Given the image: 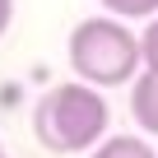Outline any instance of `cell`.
Segmentation results:
<instances>
[{"instance_id":"7","label":"cell","mask_w":158,"mask_h":158,"mask_svg":"<svg viewBox=\"0 0 158 158\" xmlns=\"http://www.w3.org/2000/svg\"><path fill=\"white\" fill-rule=\"evenodd\" d=\"M10 19H14V0H0V37L10 33Z\"/></svg>"},{"instance_id":"1","label":"cell","mask_w":158,"mask_h":158,"mask_svg":"<svg viewBox=\"0 0 158 158\" xmlns=\"http://www.w3.org/2000/svg\"><path fill=\"white\" fill-rule=\"evenodd\" d=\"M107 98L84 84V79H70V84H56L37 98L33 107V135L47 153H84L107 135Z\"/></svg>"},{"instance_id":"4","label":"cell","mask_w":158,"mask_h":158,"mask_svg":"<svg viewBox=\"0 0 158 158\" xmlns=\"http://www.w3.org/2000/svg\"><path fill=\"white\" fill-rule=\"evenodd\" d=\"M93 158H158V153L139 135H107V139H98Z\"/></svg>"},{"instance_id":"8","label":"cell","mask_w":158,"mask_h":158,"mask_svg":"<svg viewBox=\"0 0 158 158\" xmlns=\"http://www.w3.org/2000/svg\"><path fill=\"white\" fill-rule=\"evenodd\" d=\"M0 158H5V153H0Z\"/></svg>"},{"instance_id":"6","label":"cell","mask_w":158,"mask_h":158,"mask_svg":"<svg viewBox=\"0 0 158 158\" xmlns=\"http://www.w3.org/2000/svg\"><path fill=\"white\" fill-rule=\"evenodd\" d=\"M139 56H144V70H158V14H149L139 33Z\"/></svg>"},{"instance_id":"5","label":"cell","mask_w":158,"mask_h":158,"mask_svg":"<svg viewBox=\"0 0 158 158\" xmlns=\"http://www.w3.org/2000/svg\"><path fill=\"white\" fill-rule=\"evenodd\" d=\"M98 5H107V14H116V19H149V14H158V0H98Z\"/></svg>"},{"instance_id":"2","label":"cell","mask_w":158,"mask_h":158,"mask_svg":"<svg viewBox=\"0 0 158 158\" xmlns=\"http://www.w3.org/2000/svg\"><path fill=\"white\" fill-rule=\"evenodd\" d=\"M144 56H139V33L126 28V19L116 14H98L74 23L70 33V70L93 89H116L130 84L139 74Z\"/></svg>"},{"instance_id":"3","label":"cell","mask_w":158,"mask_h":158,"mask_svg":"<svg viewBox=\"0 0 158 158\" xmlns=\"http://www.w3.org/2000/svg\"><path fill=\"white\" fill-rule=\"evenodd\" d=\"M130 116L139 121V130L158 135V70H139L130 79Z\"/></svg>"}]
</instances>
